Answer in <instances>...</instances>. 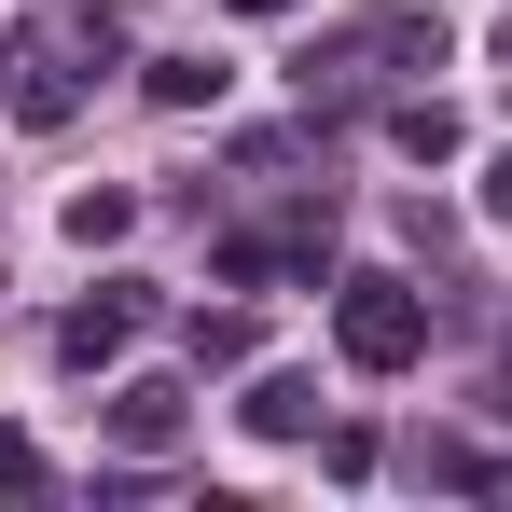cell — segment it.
I'll return each mask as SVG.
<instances>
[{
    "instance_id": "obj_7",
    "label": "cell",
    "mask_w": 512,
    "mask_h": 512,
    "mask_svg": "<svg viewBox=\"0 0 512 512\" xmlns=\"http://www.w3.org/2000/svg\"><path fill=\"white\" fill-rule=\"evenodd\" d=\"M236 416H250L263 443H305V429H319V374H263L250 402H236Z\"/></svg>"
},
{
    "instance_id": "obj_11",
    "label": "cell",
    "mask_w": 512,
    "mask_h": 512,
    "mask_svg": "<svg viewBox=\"0 0 512 512\" xmlns=\"http://www.w3.org/2000/svg\"><path fill=\"white\" fill-rule=\"evenodd\" d=\"M180 346H194V374H236V360H250V319H236V305H194Z\"/></svg>"
},
{
    "instance_id": "obj_9",
    "label": "cell",
    "mask_w": 512,
    "mask_h": 512,
    "mask_svg": "<svg viewBox=\"0 0 512 512\" xmlns=\"http://www.w3.org/2000/svg\"><path fill=\"white\" fill-rule=\"evenodd\" d=\"M111 236H139V194L125 180H84L70 194V250H111Z\"/></svg>"
},
{
    "instance_id": "obj_8",
    "label": "cell",
    "mask_w": 512,
    "mask_h": 512,
    "mask_svg": "<svg viewBox=\"0 0 512 512\" xmlns=\"http://www.w3.org/2000/svg\"><path fill=\"white\" fill-rule=\"evenodd\" d=\"M222 84H236L222 56H139V97H153V111H208Z\"/></svg>"
},
{
    "instance_id": "obj_6",
    "label": "cell",
    "mask_w": 512,
    "mask_h": 512,
    "mask_svg": "<svg viewBox=\"0 0 512 512\" xmlns=\"http://www.w3.org/2000/svg\"><path fill=\"white\" fill-rule=\"evenodd\" d=\"M457 139H471V125H457L443 97H388V153H402V167H457Z\"/></svg>"
},
{
    "instance_id": "obj_13",
    "label": "cell",
    "mask_w": 512,
    "mask_h": 512,
    "mask_svg": "<svg viewBox=\"0 0 512 512\" xmlns=\"http://www.w3.org/2000/svg\"><path fill=\"white\" fill-rule=\"evenodd\" d=\"M485 208H499V222H512V153H499V167H485Z\"/></svg>"
},
{
    "instance_id": "obj_15",
    "label": "cell",
    "mask_w": 512,
    "mask_h": 512,
    "mask_svg": "<svg viewBox=\"0 0 512 512\" xmlns=\"http://www.w3.org/2000/svg\"><path fill=\"white\" fill-rule=\"evenodd\" d=\"M499 388H512V333H499Z\"/></svg>"
},
{
    "instance_id": "obj_2",
    "label": "cell",
    "mask_w": 512,
    "mask_h": 512,
    "mask_svg": "<svg viewBox=\"0 0 512 512\" xmlns=\"http://www.w3.org/2000/svg\"><path fill=\"white\" fill-rule=\"evenodd\" d=\"M333 346H346V374H416L429 360V291L402 277V263L333 277Z\"/></svg>"
},
{
    "instance_id": "obj_10",
    "label": "cell",
    "mask_w": 512,
    "mask_h": 512,
    "mask_svg": "<svg viewBox=\"0 0 512 512\" xmlns=\"http://www.w3.org/2000/svg\"><path fill=\"white\" fill-rule=\"evenodd\" d=\"M416 485H512L485 443H457V429H416Z\"/></svg>"
},
{
    "instance_id": "obj_12",
    "label": "cell",
    "mask_w": 512,
    "mask_h": 512,
    "mask_svg": "<svg viewBox=\"0 0 512 512\" xmlns=\"http://www.w3.org/2000/svg\"><path fill=\"white\" fill-rule=\"evenodd\" d=\"M28 485H42V443H28V429H0V499H28Z\"/></svg>"
},
{
    "instance_id": "obj_3",
    "label": "cell",
    "mask_w": 512,
    "mask_h": 512,
    "mask_svg": "<svg viewBox=\"0 0 512 512\" xmlns=\"http://www.w3.org/2000/svg\"><path fill=\"white\" fill-rule=\"evenodd\" d=\"M139 333H153V277H97L84 305L56 319V360H70V374H111Z\"/></svg>"
},
{
    "instance_id": "obj_1",
    "label": "cell",
    "mask_w": 512,
    "mask_h": 512,
    "mask_svg": "<svg viewBox=\"0 0 512 512\" xmlns=\"http://www.w3.org/2000/svg\"><path fill=\"white\" fill-rule=\"evenodd\" d=\"M402 70H443V14H429V0H402V14H346V28H319V42L291 56L305 111H360V97L402 84Z\"/></svg>"
},
{
    "instance_id": "obj_4",
    "label": "cell",
    "mask_w": 512,
    "mask_h": 512,
    "mask_svg": "<svg viewBox=\"0 0 512 512\" xmlns=\"http://www.w3.org/2000/svg\"><path fill=\"white\" fill-rule=\"evenodd\" d=\"M28 56H42V70H70V84L125 70V0H42V14H28Z\"/></svg>"
},
{
    "instance_id": "obj_5",
    "label": "cell",
    "mask_w": 512,
    "mask_h": 512,
    "mask_svg": "<svg viewBox=\"0 0 512 512\" xmlns=\"http://www.w3.org/2000/svg\"><path fill=\"white\" fill-rule=\"evenodd\" d=\"M97 429H111L125 457H167L180 429H194V388H180V374H125V388L97 402Z\"/></svg>"
},
{
    "instance_id": "obj_16",
    "label": "cell",
    "mask_w": 512,
    "mask_h": 512,
    "mask_svg": "<svg viewBox=\"0 0 512 512\" xmlns=\"http://www.w3.org/2000/svg\"><path fill=\"white\" fill-rule=\"evenodd\" d=\"M499 56H512V14H499Z\"/></svg>"
},
{
    "instance_id": "obj_14",
    "label": "cell",
    "mask_w": 512,
    "mask_h": 512,
    "mask_svg": "<svg viewBox=\"0 0 512 512\" xmlns=\"http://www.w3.org/2000/svg\"><path fill=\"white\" fill-rule=\"evenodd\" d=\"M222 14H305V0H222Z\"/></svg>"
}]
</instances>
